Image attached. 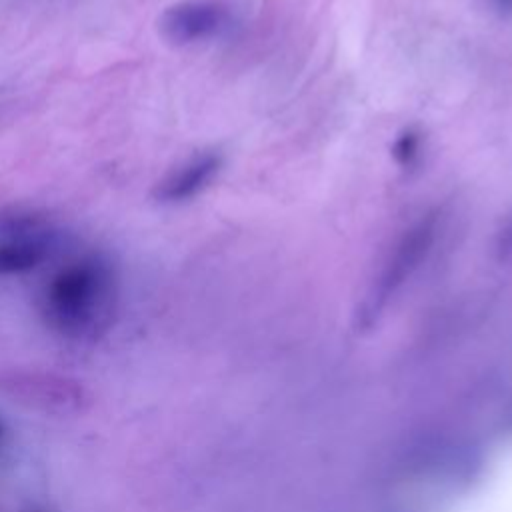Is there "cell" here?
I'll list each match as a JSON object with an SVG mask.
<instances>
[{
  "mask_svg": "<svg viewBox=\"0 0 512 512\" xmlns=\"http://www.w3.org/2000/svg\"><path fill=\"white\" fill-rule=\"evenodd\" d=\"M392 158L394 162L402 168V170H412L420 164L422 160V152H424V134L410 126L404 128L392 142Z\"/></svg>",
  "mask_w": 512,
  "mask_h": 512,
  "instance_id": "cell-6",
  "label": "cell"
},
{
  "mask_svg": "<svg viewBox=\"0 0 512 512\" xmlns=\"http://www.w3.org/2000/svg\"><path fill=\"white\" fill-rule=\"evenodd\" d=\"M58 234L34 214L14 212L0 218V274H24L50 258Z\"/></svg>",
  "mask_w": 512,
  "mask_h": 512,
  "instance_id": "cell-2",
  "label": "cell"
},
{
  "mask_svg": "<svg viewBox=\"0 0 512 512\" xmlns=\"http://www.w3.org/2000/svg\"><path fill=\"white\" fill-rule=\"evenodd\" d=\"M498 252L500 256H512V220L502 228L498 236Z\"/></svg>",
  "mask_w": 512,
  "mask_h": 512,
  "instance_id": "cell-7",
  "label": "cell"
},
{
  "mask_svg": "<svg viewBox=\"0 0 512 512\" xmlns=\"http://www.w3.org/2000/svg\"><path fill=\"white\" fill-rule=\"evenodd\" d=\"M436 230H438L436 214H426L400 236V240L390 250L380 276L378 288L382 294H388L390 290H394L420 266V262L430 254L434 246Z\"/></svg>",
  "mask_w": 512,
  "mask_h": 512,
  "instance_id": "cell-4",
  "label": "cell"
},
{
  "mask_svg": "<svg viewBox=\"0 0 512 512\" xmlns=\"http://www.w3.org/2000/svg\"><path fill=\"white\" fill-rule=\"evenodd\" d=\"M222 168V156L206 150L190 156L154 186V200L160 204H182L202 194Z\"/></svg>",
  "mask_w": 512,
  "mask_h": 512,
  "instance_id": "cell-5",
  "label": "cell"
},
{
  "mask_svg": "<svg viewBox=\"0 0 512 512\" xmlns=\"http://www.w3.org/2000/svg\"><path fill=\"white\" fill-rule=\"evenodd\" d=\"M230 22V12L216 0H184L168 6L160 16L162 36L176 44L188 46L218 36Z\"/></svg>",
  "mask_w": 512,
  "mask_h": 512,
  "instance_id": "cell-3",
  "label": "cell"
},
{
  "mask_svg": "<svg viewBox=\"0 0 512 512\" xmlns=\"http://www.w3.org/2000/svg\"><path fill=\"white\" fill-rule=\"evenodd\" d=\"M492 8L504 18L512 16V0H492Z\"/></svg>",
  "mask_w": 512,
  "mask_h": 512,
  "instance_id": "cell-8",
  "label": "cell"
},
{
  "mask_svg": "<svg viewBox=\"0 0 512 512\" xmlns=\"http://www.w3.org/2000/svg\"><path fill=\"white\" fill-rule=\"evenodd\" d=\"M116 284V270L104 254H82L46 282L42 312L66 336L94 334L112 314Z\"/></svg>",
  "mask_w": 512,
  "mask_h": 512,
  "instance_id": "cell-1",
  "label": "cell"
}]
</instances>
